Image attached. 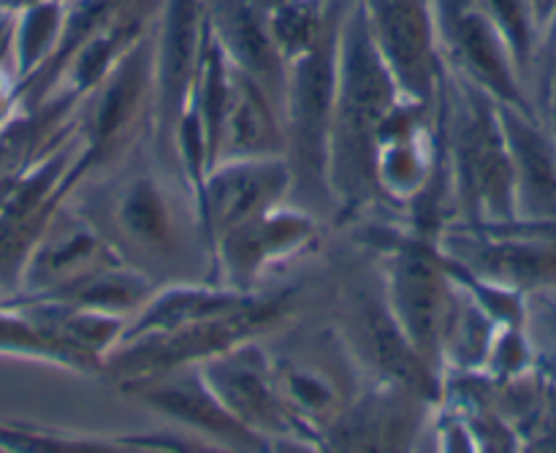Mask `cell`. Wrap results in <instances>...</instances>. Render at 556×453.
Here are the masks:
<instances>
[{"mask_svg": "<svg viewBox=\"0 0 556 453\" xmlns=\"http://www.w3.org/2000/svg\"><path fill=\"white\" fill-rule=\"evenodd\" d=\"M307 234V217L286 215V212H282V215H275L271 210L261 212V215L250 217V221L239 223L237 228L223 234V259H226V269L228 275H231L233 288H237V282L253 280L255 272H258L271 255L293 248V244L302 242Z\"/></svg>", "mask_w": 556, "mask_h": 453, "instance_id": "cell-10", "label": "cell"}, {"mask_svg": "<svg viewBox=\"0 0 556 453\" xmlns=\"http://www.w3.org/2000/svg\"><path fill=\"white\" fill-rule=\"evenodd\" d=\"M389 293L391 315L429 367L440 351L445 318V291L440 269L424 255H400Z\"/></svg>", "mask_w": 556, "mask_h": 453, "instance_id": "cell-8", "label": "cell"}, {"mask_svg": "<svg viewBox=\"0 0 556 453\" xmlns=\"http://www.w3.org/2000/svg\"><path fill=\"white\" fill-rule=\"evenodd\" d=\"M117 226L141 250H166L172 242V217L163 193L152 179H134L119 196Z\"/></svg>", "mask_w": 556, "mask_h": 453, "instance_id": "cell-11", "label": "cell"}, {"mask_svg": "<svg viewBox=\"0 0 556 453\" xmlns=\"http://www.w3.org/2000/svg\"><path fill=\"white\" fill-rule=\"evenodd\" d=\"M204 380L228 413L253 435H299L302 424L291 416L271 380L269 367H258L244 351H226L210 358Z\"/></svg>", "mask_w": 556, "mask_h": 453, "instance_id": "cell-6", "label": "cell"}, {"mask_svg": "<svg viewBox=\"0 0 556 453\" xmlns=\"http://www.w3.org/2000/svg\"><path fill=\"white\" fill-rule=\"evenodd\" d=\"M456 79L465 90V114L456 125L454 147L462 201L470 206L478 223L494 228L519 223L514 163H510L497 101L472 81L462 76Z\"/></svg>", "mask_w": 556, "mask_h": 453, "instance_id": "cell-1", "label": "cell"}, {"mask_svg": "<svg viewBox=\"0 0 556 453\" xmlns=\"http://www.w3.org/2000/svg\"><path fill=\"white\" fill-rule=\"evenodd\" d=\"M543 302L541 307V320L546 326V335L548 342H552V353L556 356V291H546V293H538Z\"/></svg>", "mask_w": 556, "mask_h": 453, "instance_id": "cell-13", "label": "cell"}, {"mask_svg": "<svg viewBox=\"0 0 556 453\" xmlns=\"http://www.w3.org/2000/svg\"><path fill=\"white\" fill-rule=\"evenodd\" d=\"M291 174L280 158H239L223 161L206 183V210L210 226L217 234L237 228L239 223L271 210L286 193Z\"/></svg>", "mask_w": 556, "mask_h": 453, "instance_id": "cell-7", "label": "cell"}, {"mask_svg": "<svg viewBox=\"0 0 556 453\" xmlns=\"http://www.w3.org/2000/svg\"><path fill=\"white\" fill-rule=\"evenodd\" d=\"M476 3L500 27L516 63H519L527 90H532L535 87L538 60H541L543 52V30L532 0H476Z\"/></svg>", "mask_w": 556, "mask_h": 453, "instance_id": "cell-12", "label": "cell"}, {"mask_svg": "<svg viewBox=\"0 0 556 453\" xmlns=\"http://www.w3.org/2000/svg\"><path fill=\"white\" fill-rule=\"evenodd\" d=\"M532 5H535L538 22H541V30H543V43H546L548 33H552V25L556 20V0H532Z\"/></svg>", "mask_w": 556, "mask_h": 453, "instance_id": "cell-14", "label": "cell"}, {"mask_svg": "<svg viewBox=\"0 0 556 453\" xmlns=\"http://www.w3.org/2000/svg\"><path fill=\"white\" fill-rule=\"evenodd\" d=\"M554 22H556V20H554ZM552 27H554V25H552Z\"/></svg>", "mask_w": 556, "mask_h": 453, "instance_id": "cell-15", "label": "cell"}, {"mask_svg": "<svg viewBox=\"0 0 556 453\" xmlns=\"http://www.w3.org/2000/svg\"><path fill=\"white\" fill-rule=\"evenodd\" d=\"M139 394L144 397L147 405L161 407V411L172 413L179 421L206 429V432L217 435V438H226L231 443L258 445V435L244 429L223 407V402L206 386L204 375L201 378H185V375L182 378H163V375H152V380L141 386Z\"/></svg>", "mask_w": 556, "mask_h": 453, "instance_id": "cell-9", "label": "cell"}, {"mask_svg": "<svg viewBox=\"0 0 556 453\" xmlns=\"http://www.w3.org/2000/svg\"><path fill=\"white\" fill-rule=\"evenodd\" d=\"M358 3L400 90L413 101H427L445 71L432 0H358Z\"/></svg>", "mask_w": 556, "mask_h": 453, "instance_id": "cell-3", "label": "cell"}, {"mask_svg": "<svg viewBox=\"0 0 556 453\" xmlns=\"http://www.w3.org/2000/svg\"><path fill=\"white\" fill-rule=\"evenodd\" d=\"M210 20L204 0H161L152 43H155V90L161 101L163 134H179L185 103L195 90L201 54H204Z\"/></svg>", "mask_w": 556, "mask_h": 453, "instance_id": "cell-4", "label": "cell"}, {"mask_svg": "<svg viewBox=\"0 0 556 453\" xmlns=\"http://www.w3.org/2000/svg\"><path fill=\"white\" fill-rule=\"evenodd\" d=\"M432 9L445 68L486 90L494 101L538 114L519 63L486 11L476 0H432Z\"/></svg>", "mask_w": 556, "mask_h": 453, "instance_id": "cell-2", "label": "cell"}, {"mask_svg": "<svg viewBox=\"0 0 556 453\" xmlns=\"http://www.w3.org/2000/svg\"><path fill=\"white\" fill-rule=\"evenodd\" d=\"M516 179L519 223L556 226V134L538 114L500 103Z\"/></svg>", "mask_w": 556, "mask_h": 453, "instance_id": "cell-5", "label": "cell"}]
</instances>
